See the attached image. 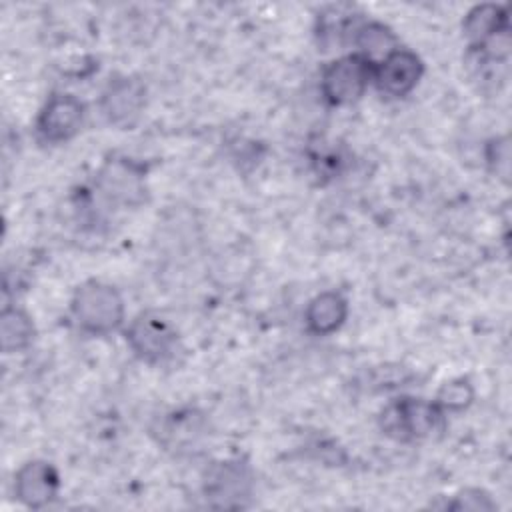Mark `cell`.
<instances>
[{"label":"cell","instance_id":"obj_9","mask_svg":"<svg viewBox=\"0 0 512 512\" xmlns=\"http://www.w3.org/2000/svg\"><path fill=\"white\" fill-rule=\"evenodd\" d=\"M60 486V472L48 460H28L14 474V496L30 510L48 508L58 498Z\"/></svg>","mask_w":512,"mask_h":512},{"label":"cell","instance_id":"obj_6","mask_svg":"<svg viewBox=\"0 0 512 512\" xmlns=\"http://www.w3.org/2000/svg\"><path fill=\"white\" fill-rule=\"evenodd\" d=\"M146 108V86L140 78L118 74L108 80L100 96V112L108 124L130 130L142 118Z\"/></svg>","mask_w":512,"mask_h":512},{"label":"cell","instance_id":"obj_16","mask_svg":"<svg viewBox=\"0 0 512 512\" xmlns=\"http://www.w3.org/2000/svg\"><path fill=\"white\" fill-rule=\"evenodd\" d=\"M484 160L488 170L502 182H510V138L494 136L486 142Z\"/></svg>","mask_w":512,"mask_h":512},{"label":"cell","instance_id":"obj_17","mask_svg":"<svg viewBox=\"0 0 512 512\" xmlns=\"http://www.w3.org/2000/svg\"><path fill=\"white\" fill-rule=\"evenodd\" d=\"M448 510H494L496 502L490 498L488 492L480 488H464L458 494L452 496L450 502H446Z\"/></svg>","mask_w":512,"mask_h":512},{"label":"cell","instance_id":"obj_14","mask_svg":"<svg viewBox=\"0 0 512 512\" xmlns=\"http://www.w3.org/2000/svg\"><path fill=\"white\" fill-rule=\"evenodd\" d=\"M350 44L356 48L354 52L362 54L372 64L380 62L384 56L400 46L396 34L386 24L376 20H362L352 34Z\"/></svg>","mask_w":512,"mask_h":512},{"label":"cell","instance_id":"obj_7","mask_svg":"<svg viewBox=\"0 0 512 512\" xmlns=\"http://www.w3.org/2000/svg\"><path fill=\"white\" fill-rule=\"evenodd\" d=\"M254 476L250 466L236 458L214 464L204 480V498L214 508H240L250 498Z\"/></svg>","mask_w":512,"mask_h":512},{"label":"cell","instance_id":"obj_15","mask_svg":"<svg viewBox=\"0 0 512 512\" xmlns=\"http://www.w3.org/2000/svg\"><path fill=\"white\" fill-rule=\"evenodd\" d=\"M474 400V388L466 378H454L444 382L434 398V402L448 414V412H462Z\"/></svg>","mask_w":512,"mask_h":512},{"label":"cell","instance_id":"obj_5","mask_svg":"<svg viewBox=\"0 0 512 512\" xmlns=\"http://www.w3.org/2000/svg\"><path fill=\"white\" fill-rule=\"evenodd\" d=\"M86 118V106L70 92H52L38 110L34 130L44 144L72 140Z\"/></svg>","mask_w":512,"mask_h":512},{"label":"cell","instance_id":"obj_3","mask_svg":"<svg viewBox=\"0 0 512 512\" xmlns=\"http://www.w3.org/2000/svg\"><path fill=\"white\" fill-rule=\"evenodd\" d=\"M124 338L132 354L150 366L166 364L178 350L176 328L156 310H144L132 318Z\"/></svg>","mask_w":512,"mask_h":512},{"label":"cell","instance_id":"obj_2","mask_svg":"<svg viewBox=\"0 0 512 512\" xmlns=\"http://www.w3.org/2000/svg\"><path fill=\"white\" fill-rule=\"evenodd\" d=\"M378 424L396 442L428 440L446 430V412L434 400L400 396L382 408Z\"/></svg>","mask_w":512,"mask_h":512},{"label":"cell","instance_id":"obj_8","mask_svg":"<svg viewBox=\"0 0 512 512\" xmlns=\"http://www.w3.org/2000/svg\"><path fill=\"white\" fill-rule=\"evenodd\" d=\"M424 76L422 58L408 50L396 48L372 68V84L376 90L388 98L408 96Z\"/></svg>","mask_w":512,"mask_h":512},{"label":"cell","instance_id":"obj_10","mask_svg":"<svg viewBox=\"0 0 512 512\" xmlns=\"http://www.w3.org/2000/svg\"><path fill=\"white\" fill-rule=\"evenodd\" d=\"M462 34L466 38L468 50L486 48L502 38L510 36L508 12L502 4H476L462 20Z\"/></svg>","mask_w":512,"mask_h":512},{"label":"cell","instance_id":"obj_13","mask_svg":"<svg viewBox=\"0 0 512 512\" xmlns=\"http://www.w3.org/2000/svg\"><path fill=\"white\" fill-rule=\"evenodd\" d=\"M36 338V326L32 316L18 308L6 304L0 312V348L4 354L24 352L32 346Z\"/></svg>","mask_w":512,"mask_h":512},{"label":"cell","instance_id":"obj_1","mask_svg":"<svg viewBox=\"0 0 512 512\" xmlns=\"http://www.w3.org/2000/svg\"><path fill=\"white\" fill-rule=\"evenodd\" d=\"M70 316L82 334L108 336L124 324V298L116 286L92 278L74 290Z\"/></svg>","mask_w":512,"mask_h":512},{"label":"cell","instance_id":"obj_11","mask_svg":"<svg viewBox=\"0 0 512 512\" xmlns=\"http://www.w3.org/2000/svg\"><path fill=\"white\" fill-rule=\"evenodd\" d=\"M144 170L134 162L110 160L98 174L100 192L112 200L126 206H136L144 200Z\"/></svg>","mask_w":512,"mask_h":512},{"label":"cell","instance_id":"obj_12","mask_svg":"<svg viewBox=\"0 0 512 512\" xmlns=\"http://www.w3.org/2000/svg\"><path fill=\"white\" fill-rule=\"evenodd\" d=\"M348 300L336 290L316 294L304 310V326L314 336H330L342 328L348 318Z\"/></svg>","mask_w":512,"mask_h":512},{"label":"cell","instance_id":"obj_4","mask_svg":"<svg viewBox=\"0 0 512 512\" xmlns=\"http://www.w3.org/2000/svg\"><path fill=\"white\" fill-rule=\"evenodd\" d=\"M374 64L358 52H350L328 62L320 74V94L330 106H350L358 102L372 84Z\"/></svg>","mask_w":512,"mask_h":512}]
</instances>
